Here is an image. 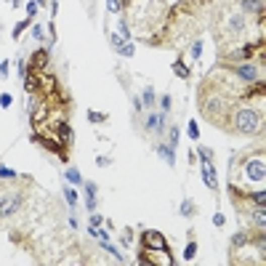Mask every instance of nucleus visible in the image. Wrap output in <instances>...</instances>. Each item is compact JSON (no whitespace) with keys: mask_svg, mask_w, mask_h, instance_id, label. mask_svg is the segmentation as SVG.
Segmentation results:
<instances>
[{"mask_svg":"<svg viewBox=\"0 0 266 266\" xmlns=\"http://www.w3.org/2000/svg\"><path fill=\"white\" fill-rule=\"evenodd\" d=\"M170 104H173V99H170L168 93H163V96H160V109H163V112H170Z\"/></svg>","mask_w":266,"mask_h":266,"instance_id":"a878e982","label":"nucleus"},{"mask_svg":"<svg viewBox=\"0 0 266 266\" xmlns=\"http://www.w3.org/2000/svg\"><path fill=\"white\" fill-rule=\"evenodd\" d=\"M242 176L248 184H263V176H266V165H263V152L258 155H250L242 165Z\"/></svg>","mask_w":266,"mask_h":266,"instance_id":"f03ea898","label":"nucleus"},{"mask_svg":"<svg viewBox=\"0 0 266 266\" xmlns=\"http://www.w3.org/2000/svg\"><path fill=\"white\" fill-rule=\"evenodd\" d=\"M203 181L208 189H218V181H216V173H213V160H203Z\"/></svg>","mask_w":266,"mask_h":266,"instance_id":"6e6552de","label":"nucleus"},{"mask_svg":"<svg viewBox=\"0 0 266 266\" xmlns=\"http://www.w3.org/2000/svg\"><path fill=\"white\" fill-rule=\"evenodd\" d=\"M27 66H30V70H35V72H45V70H48V48H37V51L30 56Z\"/></svg>","mask_w":266,"mask_h":266,"instance_id":"0eeeda50","label":"nucleus"},{"mask_svg":"<svg viewBox=\"0 0 266 266\" xmlns=\"http://www.w3.org/2000/svg\"><path fill=\"white\" fill-rule=\"evenodd\" d=\"M144 128H147V130H152V133H157V130H160V115H147Z\"/></svg>","mask_w":266,"mask_h":266,"instance_id":"4468645a","label":"nucleus"},{"mask_svg":"<svg viewBox=\"0 0 266 266\" xmlns=\"http://www.w3.org/2000/svg\"><path fill=\"white\" fill-rule=\"evenodd\" d=\"M0 178H6V181H14V178H16V173H14V170H11V168L0 165Z\"/></svg>","mask_w":266,"mask_h":266,"instance_id":"393cba45","label":"nucleus"},{"mask_svg":"<svg viewBox=\"0 0 266 266\" xmlns=\"http://www.w3.org/2000/svg\"><path fill=\"white\" fill-rule=\"evenodd\" d=\"M66 178H70L72 184H83V176L78 173V168H70V170H66Z\"/></svg>","mask_w":266,"mask_h":266,"instance_id":"5701e85b","label":"nucleus"},{"mask_svg":"<svg viewBox=\"0 0 266 266\" xmlns=\"http://www.w3.org/2000/svg\"><path fill=\"white\" fill-rule=\"evenodd\" d=\"M64 197H66V203H70L72 208L78 205V192H75L72 186H64Z\"/></svg>","mask_w":266,"mask_h":266,"instance_id":"a211bd4d","label":"nucleus"},{"mask_svg":"<svg viewBox=\"0 0 266 266\" xmlns=\"http://www.w3.org/2000/svg\"><path fill=\"white\" fill-rule=\"evenodd\" d=\"M213 224H216V226H224V216L216 213V216H213Z\"/></svg>","mask_w":266,"mask_h":266,"instance_id":"f704fd0d","label":"nucleus"},{"mask_svg":"<svg viewBox=\"0 0 266 266\" xmlns=\"http://www.w3.org/2000/svg\"><path fill=\"white\" fill-rule=\"evenodd\" d=\"M141 242H144V250H160V253H170V245L165 240L163 232L157 229H147L141 234Z\"/></svg>","mask_w":266,"mask_h":266,"instance_id":"7ed1b4c3","label":"nucleus"},{"mask_svg":"<svg viewBox=\"0 0 266 266\" xmlns=\"http://www.w3.org/2000/svg\"><path fill=\"white\" fill-rule=\"evenodd\" d=\"M19 205H22V192H16L11 197H3L0 200V218H8L11 213H16Z\"/></svg>","mask_w":266,"mask_h":266,"instance_id":"423d86ee","label":"nucleus"},{"mask_svg":"<svg viewBox=\"0 0 266 266\" xmlns=\"http://www.w3.org/2000/svg\"><path fill=\"white\" fill-rule=\"evenodd\" d=\"M226 130L237 133V136H255V133L263 130V112L250 107H234Z\"/></svg>","mask_w":266,"mask_h":266,"instance_id":"f257e3e1","label":"nucleus"},{"mask_svg":"<svg viewBox=\"0 0 266 266\" xmlns=\"http://www.w3.org/2000/svg\"><path fill=\"white\" fill-rule=\"evenodd\" d=\"M11 101H14V96H11V93H0V104H3V107H8Z\"/></svg>","mask_w":266,"mask_h":266,"instance_id":"7c9ffc66","label":"nucleus"},{"mask_svg":"<svg viewBox=\"0 0 266 266\" xmlns=\"http://www.w3.org/2000/svg\"><path fill=\"white\" fill-rule=\"evenodd\" d=\"M35 141H40L43 144V149H48V152H53V155H59L64 163L70 160V152H66V144L59 139V136H48V133H43V136H35Z\"/></svg>","mask_w":266,"mask_h":266,"instance_id":"20e7f679","label":"nucleus"},{"mask_svg":"<svg viewBox=\"0 0 266 266\" xmlns=\"http://www.w3.org/2000/svg\"><path fill=\"white\" fill-rule=\"evenodd\" d=\"M32 37H35L37 43H40L43 37H45V32H43V27H40V24H35V27H32Z\"/></svg>","mask_w":266,"mask_h":266,"instance_id":"cd10ccee","label":"nucleus"},{"mask_svg":"<svg viewBox=\"0 0 266 266\" xmlns=\"http://www.w3.org/2000/svg\"><path fill=\"white\" fill-rule=\"evenodd\" d=\"M186 136H189V139H200V128H197V122H194V120H189V122H186Z\"/></svg>","mask_w":266,"mask_h":266,"instance_id":"6ab92c4d","label":"nucleus"},{"mask_svg":"<svg viewBox=\"0 0 266 266\" xmlns=\"http://www.w3.org/2000/svg\"><path fill=\"white\" fill-rule=\"evenodd\" d=\"M200 53H203V40H194V43H192V48H189V56H192V59L197 61V59H200Z\"/></svg>","mask_w":266,"mask_h":266,"instance_id":"412c9836","label":"nucleus"},{"mask_svg":"<svg viewBox=\"0 0 266 266\" xmlns=\"http://www.w3.org/2000/svg\"><path fill=\"white\" fill-rule=\"evenodd\" d=\"M109 40H112V48H115L117 53H122V56H133V45H130L128 40H122L120 35H109Z\"/></svg>","mask_w":266,"mask_h":266,"instance_id":"9d476101","label":"nucleus"},{"mask_svg":"<svg viewBox=\"0 0 266 266\" xmlns=\"http://www.w3.org/2000/svg\"><path fill=\"white\" fill-rule=\"evenodd\" d=\"M30 22H32V16H27L24 22H19V24L14 27V32H11V35H14V40H19V37H22V32L27 30V27H30Z\"/></svg>","mask_w":266,"mask_h":266,"instance_id":"dca6fc26","label":"nucleus"},{"mask_svg":"<svg viewBox=\"0 0 266 266\" xmlns=\"http://www.w3.org/2000/svg\"><path fill=\"white\" fill-rule=\"evenodd\" d=\"M157 155L163 157L170 168L176 165V152H173V147H170V144H160V147H157Z\"/></svg>","mask_w":266,"mask_h":266,"instance_id":"9b49d317","label":"nucleus"},{"mask_svg":"<svg viewBox=\"0 0 266 266\" xmlns=\"http://www.w3.org/2000/svg\"><path fill=\"white\" fill-rule=\"evenodd\" d=\"M35 11H37V3H30V6H27V14H30V16H35Z\"/></svg>","mask_w":266,"mask_h":266,"instance_id":"c9c22d12","label":"nucleus"},{"mask_svg":"<svg viewBox=\"0 0 266 266\" xmlns=\"http://www.w3.org/2000/svg\"><path fill=\"white\" fill-rule=\"evenodd\" d=\"M194 255H197V242L192 240V242L186 245V250H184V261H192Z\"/></svg>","mask_w":266,"mask_h":266,"instance_id":"aec40b11","label":"nucleus"},{"mask_svg":"<svg viewBox=\"0 0 266 266\" xmlns=\"http://www.w3.org/2000/svg\"><path fill=\"white\" fill-rule=\"evenodd\" d=\"M24 88L30 96H35V93L43 91V72H35V70H27L24 75Z\"/></svg>","mask_w":266,"mask_h":266,"instance_id":"39448f33","label":"nucleus"},{"mask_svg":"<svg viewBox=\"0 0 266 266\" xmlns=\"http://www.w3.org/2000/svg\"><path fill=\"white\" fill-rule=\"evenodd\" d=\"M141 109H144V104H141V99H136V101H133V112H136V115H139Z\"/></svg>","mask_w":266,"mask_h":266,"instance_id":"72a5a7b5","label":"nucleus"},{"mask_svg":"<svg viewBox=\"0 0 266 266\" xmlns=\"http://www.w3.org/2000/svg\"><path fill=\"white\" fill-rule=\"evenodd\" d=\"M173 72H176L181 80H189V78H192V70L186 66V61H184V59H176V64H173Z\"/></svg>","mask_w":266,"mask_h":266,"instance_id":"f8f14e48","label":"nucleus"},{"mask_svg":"<svg viewBox=\"0 0 266 266\" xmlns=\"http://www.w3.org/2000/svg\"><path fill=\"white\" fill-rule=\"evenodd\" d=\"M88 120H91V122H107V115H99V112H88Z\"/></svg>","mask_w":266,"mask_h":266,"instance_id":"c85d7f7f","label":"nucleus"},{"mask_svg":"<svg viewBox=\"0 0 266 266\" xmlns=\"http://www.w3.org/2000/svg\"><path fill=\"white\" fill-rule=\"evenodd\" d=\"M85 197H88V211L96 208V184L93 181H85Z\"/></svg>","mask_w":266,"mask_h":266,"instance_id":"ddd939ff","label":"nucleus"},{"mask_svg":"<svg viewBox=\"0 0 266 266\" xmlns=\"http://www.w3.org/2000/svg\"><path fill=\"white\" fill-rule=\"evenodd\" d=\"M130 242H133V232L128 229L125 234H122V245H130Z\"/></svg>","mask_w":266,"mask_h":266,"instance_id":"2f4dec72","label":"nucleus"},{"mask_svg":"<svg viewBox=\"0 0 266 266\" xmlns=\"http://www.w3.org/2000/svg\"><path fill=\"white\" fill-rule=\"evenodd\" d=\"M194 213V203H192V200H184V203H181V216H192Z\"/></svg>","mask_w":266,"mask_h":266,"instance_id":"b1692460","label":"nucleus"},{"mask_svg":"<svg viewBox=\"0 0 266 266\" xmlns=\"http://www.w3.org/2000/svg\"><path fill=\"white\" fill-rule=\"evenodd\" d=\"M139 99H141V104H144V107H155V91H152V85H149L144 93H141Z\"/></svg>","mask_w":266,"mask_h":266,"instance_id":"2eb2a0df","label":"nucleus"},{"mask_svg":"<svg viewBox=\"0 0 266 266\" xmlns=\"http://www.w3.org/2000/svg\"><path fill=\"white\" fill-rule=\"evenodd\" d=\"M8 75V61H0V78H6Z\"/></svg>","mask_w":266,"mask_h":266,"instance_id":"473e14b6","label":"nucleus"},{"mask_svg":"<svg viewBox=\"0 0 266 266\" xmlns=\"http://www.w3.org/2000/svg\"><path fill=\"white\" fill-rule=\"evenodd\" d=\"M242 8V14H253V16H261L263 14V0H237Z\"/></svg>","mask_w":266,"mask_h":266,"instance_id":"1a4fd4ad","label":"nucleus"},{"mask_svg":"<svg viewBox=\"0 0 266 266\" xmlns=\"http://www.w3.org/2000/svg\"><path fill=\"white\" fill-rule=\"evenodd\" d=\"M107 11L117 14V11H120V3H117V0H107Z\"/></svg>","mask_w":266,"mask_h":266,"instance_id":"c756f323","label":"nucleus"},{"mask_svg":"<svg viewBox=\"0 0 266 266\" xmlns=\"http://www.w3.org/2000/svg\"><path fill=\"white\" fill-rule=\"evenodd\" d=\"M168 144L176 149V144H178V128H173L170 125V133H168Z\"/></svg>","mask_w":266,"mask_h":266,"instance_id":"bb28decb","label":"nucleus"},{"mask_svg":"<svg viewBox=\"0 0 266 266\" xmlns=\"http://www.w3.org/2000/svg\"><path fill=\"white\" fill-rule=\"evenodd\" d=\"M91 224H93V226H99V224H101V216H99V213H96V216H91Z\"/></svg>","mask_w":266,"mask_h":266,"instance_id":"e433bc0d","label":"nucleus"},{"mask_svg":"<svg viewBox=\"0 0 266 266\" xmlns=\"http://www.w3.org/2000/svg\"><path fill=\"white\" fill-rule=\"evenodd\" d=\"M11 3H14V8H19V6H22V0H11Z\"/></svg>","mask_w":266,"mask_h":266,"instance_id":"58836bf2","label":"nucleus"},{"mask_svg":"<svg viewBox=\"0 0 266 266\" xmlns=\"http://www.w3.org/2000/svg\"><path fill=\"white\" fill-rule=\"evenodd\" d=\"M197 157L200 160H213V149L211 147H197Z\"/></svg>","mask_w":266,"mask_h":266,"instance_id":"4be33fe9","label":"nucleus"},{"mask_svg":"<svg viewBox=\"0 0 266 266\" xmlns=\"http://www.w3.org/2000/svg\"><path fill=\"white\" fill-rule=\"evenodd\" d=\"M117 35L122 37V40H130V27H128L125 19H120V22H117Z\"/></svg>","mask_w":266,"mask_h":266,"instance_id":"f3484780","label":"nucleus"},{"mask_svg":"<svg viewBox=\"0 0 266 266\" xmlns=\"http://www.w3.org/2000/svg\"><path fill=\"white\" fill-rule=\"evenodd\" d=\"M35 3H37V6H48V0H35Z\"/></svg>","mask_w":266,"mask_h":266,"instance_id":"4c0bfd02","label":"nucleus"}]
</instances>
